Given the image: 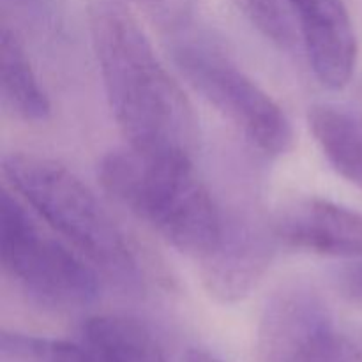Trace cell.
Masks as SVG:
<instances>
[{"label": "cell", "instance_id": "6da1fadb", "mask_svg": "<svg viewBox=\"0 0 362 362\" xmlns=\"http://www.w3.org/2000/svg\"><path fill=\"white\" fill-rule=\"evenodd\" d=\"M90 34L106 99L127 147L193 161L200 144L197 113L136 18L117 0H99L90 11Z\"/></svg>", "mask_w": 362, "mask_h": 362}, {"label": "cell", "instance_id": "52a82bcc", "mask_svg": "<svg viewBox=\"0 0 362 362\" xmlns=\"http://www.w3.org/2000/svg\"><path fill=\"white\" fill-rule=\"evenodd\" d=\"M276 247L272 221L258 218L225 219L218 250L202 260V278L207 292L219 303H237L250 296L267 269Z\"/></svg>", "mask_w": 362, "mask_h": 362}, {"label": "cell", "instance_id": "e0dca14e", "mask_svg": "<svg viewBox=\"0 0 362 362\" xmlns=\"http://www.w3.org/2000/svg\"><path fill=\"white\" fill-rule=\"evenodd\" d=\"M186 362H223L216 356H212L211 352H205L202 349H191L186 354Z\"/></svg>", "mask_w": 362, "mask_h": 362}, {"label": "cell", "instance_id": "3957f363", "mask_svg": "<svg viewBox=\"0 0 362 362\" xmlns=\"http://www.w3.org/2000/svg\"><path fill=\"white\" fill-rule=\"evenodd\" d=\"M11 191L85 260L124 286H140L144 271L129 243L98 194L53 159L13 152L2 159Z\"/></svg>", "mask_w": 362, "mask_h": 362}, {"label": "cell", "instance_id": "277c9868", "mask_svg": "<svg viewBox=\"0 0 362 362\" xmlns=\"http://www.w3.org/2000/svg\"><path fill=\"white\" fill-rule=\"evenodd\" d=\"M0 262L4 272L45 308L78 311L101 293L95 269L42 232L25 202L7 189L0 197Z\"/></svg>", "mask_w": 362, "mask_h": 362}, {"label": "cell", "instance_id": "2e32d148", "mask_svg": "<svg viewBox=\"0 0 362 362\" xmlns=\"http://www.w3.org/2000/svg\"><path fill=\"white\" fill-rule=\"evenodd\" d=\"M341 288L350 299L362 300V264L354 265L343 272Z\"/></svg>", "mask_w": 362, "mask_h": 362}, {"label": "cell", "instance_id": "8992f818", "mask_svg": "<svg viewBox=\"0 0 362 362\" xmlns=\"http://www.w3.org/2000/svg\"><path fill=\"white\" fill-rule=\"evenodd\" d=\"M260 362H356L332 313L313 288L281 286L267 300L257 334Z\"/></svg>", "mask_w": 362, "mask_h": 362}, {"label": "cell", "instance_id": "7c38bea8", "mask_svg": "<svg viewBox=\"0 0 362 362\" xmlns=\"http://www.w3.org/2000/svg\"><path fill=\"white\" fill-rule=\"evenodd\" d=\"M308 124L332 168L362 187V117L331 105H317L308 112Z\"/></svg>", "mask_w": 362, "mask_h": 362}, {"label": "cell", "instance_id": "5b68a950", "mask_svg": "<svg viewBox=\"0 0 362 362\" xmlns=\"http://www.w3.org/2000/svg\"><path fill=\"white\" fill-rule=\"evenodd\" d=\"M173 57L191 87L232 122L260 154L283 158L293 147L292 122L281 106L237 64L207 42L180 41Z\"/></svg>", "mask_w": 362, "mask_h": 362}, {"label": "cell", "instance_id": "30bf717a", "mask_svg": "<svg viewBox=\"0 0 362 362\" xmlns=\"http://www.w3.org/2000/svg\"><path fill=\"white\" fill-rule=\"evenodd\" d=\"M0 90L11 115L28 124H42L52 115V103L39 83L20 35L4 21L0 28Z\"/></svg>", "mask_w": 362, "mask_h": 362}, {"label": "cell", "instance_id": "9a60e30c", "mask_svg": "<svg viewBox=\"0 0 362 362\" xmlns=\"http://www.w3.org/2000/svg\"><path fill=\"white\" fill-rule=\"evenodd\" d=\"M4 4L13 6V9L23 14L25 18H32L42 23H49L53 20L49 0H4Z\"/></svg>", "mask_w": 362, "mask_h": 362}, {"label": "cell", "instance_id": "5bb4252c", "mask_svg": "<svg viewBox=\"0 0 362 362\" xmlns=\"http://www.w3.org/2000/svg\"><path fill=\"white\" fill-rule=\"evenodd\" d=\"M235 4L264 37L274 45H288L292 32L279 0H235Z\"/></svg>", "mask_w": 362, "mask_h": 362}, {"label": "cell", "instance_id": "ba28073f", "mask_svg": "<svg viewBox=\"0 0 362 362\" xmlns=\"http://www.w3.org/2000/svg\"><path fill=\"white\" fill-rule=\"evenodd\" d=\"M279 246L329 258L362 257V214L324 198H299L272 219Z\"/></svg>", "mask_w": 362, "mask_h": 362}, {"label": "cell", "instance_id": "8fae6325", "mask_svg": "<svg viewBox=\"0 0 362 362\" xmlns=\"http://www.w3.org/2000/svg\"><path fill=\"white\" fill-rule=\"evenodd\" d=\"M81 341L105 362H168L151 329L126 315H95L85 320Z\"/></svg>", "mask_w": 362, "mask_h": 362}, {"label": "cell", "instance_id": "7a4b0ae2", "mask_svg": "<svg viewBox=\"0 0 362 362\" xmlns=\"http://www.w3.org/2000/svg\"><path fill=\"white\" fill-rule=\"evenodd\" d=\"M99 179L119 204L180 253L202 262L218 250L225 216L191 159L148 156L126 147L103 158Z\"/></svg>", "mask_w": 362, "mask_h": 362}, {"label": "cell", "instance_id": "9c48e42d", "mask_svg": "<svg viewBox=\"0 0 362 362\" xmlns=\"http://www.w3.org/2000/svg\"><path fill=\"white\" fill-rule=\"evenodd\" d=\"M299 21L315 76L324 87L341 90L357 66V37L343 0H286Z\"/></svg>", "mask_w": 362, "mask_h": 362}, {"label": "cell", "instance_id": "4fadbf2b", "mask_svg": "<svg viewBox=\"0 0 362 362\" xmlns=\"http://www.w3.org/2000/svg\"><path fill=\"white\" fill-rule=\"evenodd\" d=\"M4 359L20 362H105L83 341L34 338L20 332H2L0 338Z\"/></svg>", "mask_w": 362, "mask_h": 362}]
</instances>
